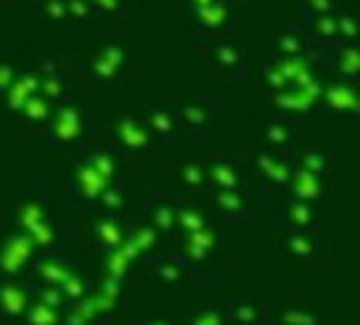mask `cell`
Returning <instances> with one entry per match:
<instances>
[{
	"label": "cell",
	"mask_w": 360,
	"mask_h": 325,
	"mask_svg": "<svg viewBox=\"0 0 360 325\" xmlns=\"http://www.w3.org/2000/svg\"><path fill=\"white\" fill-rule=\"evenodd\" d=\"M34 241L24 230H11L0 238V278L13 281L34 262Z\"/></svg>",
	"instance_id": "obj_1"
},
{
	"label": "cell",
	"mask_w": 360,
	"mask_h": 325,
	"mask_svg": "<svg viewBox=\"0 0 360 325\" xmlns=\"http://www.w3.org/2000/svg\"><path fill=\"white\" fill-rule=\"evenodd\" d=\"M32 304V291L22 286V283L13 281H3L0 283V314L6 320H24V314Z\"/></svg>",
	"instance_id": "obj_2"
},
{
	"label": "cell",
	"mask_w": 360,
	"mask_h": 325,
	"mask_svg": "<svg viewBox=\"0 0 360 325\" xmlns=\"http://www.w3.org/2000/svg\"><path fill=\"white\" fill-rule=\"evenodd\" d=\"M109 185H112V180L103 178L93 164L79 167L77 172H75V178H72V191L77 193L79 199H88V201H98L101 193L106 191Z\"/></svg>",
	"instance_id": "obj_3"
},
{
	"label": "cell",
	"mask_w": 360,
	"mask_h": 325,
	"mask_svg": "<svg viewBox=\"0 0 360 325\" xmlns=\"http://www.w3.org/2000/svg\"><path fill=\"white\" fill-rule=\"evenodd\" d=\"M270 312H273V310H270L265 302L244 299V302H236L228 310V320L233 325H268Z\"/></svg>",
	"instance_id": "obj_4"
},
{
	"label": "cell",
	"mask_w": 360,
	"mask_h": 325,
	"mask_svg": "<svg viewBox=\"0 0 360 325\" xmlns=\"http://www.w3.org/2000/svg\"><path fill=\"white\" fill-rule=\"evenodd\" d=\"M141 254H143V251L135 246L130 238H124L117 248H109L106 262H103V267H106V272H109V278H120V281H122V275L130 270V265H133Z\"/></svg>",
	"instance_id": "obj_5"
},
{
	"label": "cell",
	"mask_w": 360,
	"mask_h": 325,
	"mask_svg": "<svg viewBox=\"0 0 360 325\" xmlns=\"http://www.w3.org/2000/svg\"><path fill=\"white\" fill-rule=\"evenodd\" d=\"M283 227L289 230H297V233H307L315 227V212L310 201H300V199H292V201L283 206L281 212Z\"/></svg>",
	"instance_id": "obj_6"
},
{
	"label": "cell",
	"mask_w": 360,
	"mask_h": 325,
	"mask_svg": "<svg viewBox=\"0 0 360 325\" xmlns=\"http://www.w3.org/2000/svg\"><path fill=\"white\" fill-rule=\"evenodd\" d=\"M292 161L281 157H262L259 159V180L270 188H286L292 180Z\"/></svg>",
	"instance_id": "obj_7"
},
{
	"label": "cell",
	"mask_w": 360,
	"mask_h": 325,
	"mask_svg": "<svg viewBox=\"0 0 360 325\" xmlns=\"http://www.w3.org/2000/svg\"><path fill=\"white\" fill-rule=\"evenodd\" d=\"M124 238L127 233H124V225L117 220V214H106L93 225V241L103 248H117Z\"/></svg>",
	"instance_id": "obj_8"
},
{
	"label": "cell",
	"mask_w": 360,
	"mask_h": 325,
	"mask_svg": "<svg viewBox=\"0 0 360 325\" xmlns=\"http://www.w3.org/2000/svg\"><path fill=\"white\" fill-rule=\"evenodd\" d=\"M289 188H292L294 199H300V201H315V199L321 196V175L297 167L292 172Z\"/></svg>",
	"instance_id": "obj_9"
},
{
	"label": "cell",
	"mask_w": 360,
	"mask_h": 325,
	"mask_svg": "<svg viewBox=\"0 0 360 325\" xmlns=\"http://www.w3.org/2000/svg\"><path fill=\"white\" fill-rule=\"evenodd\" d=\"M241 172L233 167V161H225V159H217L212 161V167L207 172V183H212L214 191H233V188H241Z\"/></svg>",
	"instance_id": "obj_10"
},
{
	"label": "cell",
	"mask_w": 360,
	"mask_h": 325,
	"mask_svg": "<svg viewBox=\"0 0 360 325\" xmlns=\"http://www.w3.org/2000/svg\"><path fill=\"white\" fill-rule=\"evenodd\" d=\"M51 214H48V206L45 201H37V199H27V201L19 204L16 209V230H24L30 233L32 227H37L40 223H45Z\"/></svg>",
	"instance_id": "obj_11"
},
{
	"label": "cell",
	"mask_w": 360,
	"mask_h": 325,
	"mask_svg": "<svg viewBox=\"0 0 360 325\" xmlns=\"http://www.w3.org/2000/svg\"><path fill=\"white\" fill-rule=\"evenodd\" d=\"M32 265H34L37 278L43 283H53V286H61V283L75 272L64 259H53V257H45V259H40V262H32Z\"/></svg>",
	"instance_id": "obj_12"
},
{
	"label": "cell",
	"mask_w": 360,
	"mask_h": 325,
	"mask_svg": "<svg viewBox=\"0 0 360 325\" xmlns=\"http://www.w3.org/2000/svg\"><path fill=\"white\" fill-rule=\"evenodd\" d=\"M214 209L223 214V217H244L247 214V199L241 196L238 188L233 191H214Z\"/></svg>",
	"instance_id": "obj_13"
},
{
	"label": "cell",
	"mask_w": 360,
	"mask_h": 325,
	"mask_svg": "<svg viewBox=\"0 0 360 325\" xmlns=\"http://www.w3.org/2000/svg\"><path fill=\"white\" fill-rule=\"evenodd\" d=\"M270 317L278 325H318V314L300 304H286L278 312H270Z\"/></svg>",
	"instance_id": "obj_14"
},
{
	"label": "cell",
	"mask_w": 360,
	"mask_h": 325,
	"mask_svg": "<svg viewBox=\"0 0 360 325\" xmlns=\"http://www.w3.org/2000/svg\"><path fill=\"white\" fill-rule=\"evenodd\" d=\"M286 248H289L292 257L302 259V262H315V259H318V244H315V238H310L307 233L289 230V236H286Z\"/></svg>",
	"instance_id": "obj_15"
},
{
	"label": "cell",
	"mask_w": 360,
	"mask_h": 325,
	"mask_svg": "<svg viewBox=\"0 0 360 325\" xmlns=\"http://www.w3.org/2000/svg\"><path fill=\"white\" fill-rule=\"evenodd\" d=\"M148 225L157 230L159 236H165L178 225V209L172 206V201H157V206L148 214Z\"/></svg>",
	"instance_id": "obj_16"
},
{
	"label": "cell",
	"mask_w": 360,
	"mask_h": 325,
	"mask_svg": "<svg viewBox=\"0 0 360 325\" xmlns=\"http://www.w3.org/2000/svg\"><path fill=\"white\" fill-rule=\"evenodd\" d=\"M24 323L27 325H61L64 323V312L61 310H53V307H48V304L37 302L32 299L30 304V310L24 314Z\"/></svg>",
	"instance_id": "obj_17"
},
{
	"label": "cell",
	"mask_w": 360,
	"mask_h": 325,
	"mask_svg": "<svg viewBox=\"0 0 360 325\" xmlns=\"http://www.w3.org/2000/svg\"><path fill=\"white\" fill-rule=\"evenodd\" d=\"M188 275V262L180 257H167L157 262V278L162 283H183Z\"/></svg>",
	"instance_id": "obj_18"
},
{
	"label": "cell",
	"mask_w": 360,
	"mask_h": 325,
	"mask_svg": "<svg viewBox=\"0 0 360 325\" xmlns=\"http://www.w3.org/2000/svg\"><path fill=\"white\" fill-rule=\"evenodd\" d=\"M32 299H37V302L48 304V307H53V310H67V293L61 291V286H53V283H43V286H37L32 291Z\"/></svg>",
	"instance_id": "obj_19"
},
{
	"label": "cell",
	"mask_w": 360,
	"mask_h": 325,
	"mask_svg": "<svg viewBox=\"0 0 360 325\" xmlns=\"http://www.w3.org/2000/svg\"><path fill=\"white\" fill-rule=\"evenodd\" d=\"M30 238L34 241V246L45 248V251H51V248L56 246L58 233H56V225H53V217H48L45 223H40L37 227H32V230H30Z\"/></svg>",
	"instance_id": "obj_20"
},
{
	"label": "cell",
	"mask_w": 360,
	"mask_h": 325,
	"mask_svg": "<svg viewBox=\"0 0 360 325\" xmlns=\"http://www.w3.org/2000/svg\"><path fill=\"white\" fill-rule=\"evenodd\" d=\"M188 241L196 244L199 248H204L207 254H212V251L220 248V233H217L214 227H210V225H204V227H199V230L188 233Z\"/></svg>",
	"instance_id": "obj_21"
},
{
	"label": "cell",
	"mask_w": 360,
	"mask_h": 325,
	"mask_svg": "<svg viewBox=\"0 0 360 325\" xmlns=\"http://www.w3.org/2000/svg\"><path fill=\"white\" fill-rule=\"evenodd\" d=\"M180 183L186 185V188H202L204 183H207V172L202 169V164H196V161H186L183 167H180Z\"/></svg>",
	"instance_id": "obj_22"
},
{
	"label": "cell",
	"mask_w": 360,
	"mask_h": 325,
	"mask_svg": "<svg viewBox=\"0 0 360 325\" xmlns=\"http://www.w3.org/2000/svg\"><path fill=\"white\" fill-rule=\"evenodd\" d=\"M127 238L133 241L135 246L141 248V251H148V248L157 246V238L159 233L151 227V225H141V227H133V230H127Z\"/></svg>",
	"instance_id": "obj_23"
},
{
	"label": "cell",
	"mask_w": 360,
	"mask_h": 325,
	"mask_svg": "<svg viewBox=\"0 0 360 325\" xmlns=\"http://www.w3.org/2000/svg\"><path fill=\"white\" fill-rule=\"evenodd\" d=\"M178 225L186 230V233H193V230H199V227H204L207 223V217H204L199 209H191V206H180L178 209Z\"/></svg>",
	"instance_id": "obj_24"
},
{
	"label": "cell",
	"mask_w": 360,
	"mask_h": 325,
	"mask_svg": "<svg viewBox=\"0 0 360 325\" xmlns=\"http://www.w3.org/2000/svg\"><path fill=\"white\" fill-rule=\"evenodd\" d=\"M188 325H231V320H228V312H223V310L207 307V310L193 314L191 320H188Z\"/></svg>",
	"instance_id": "obj_25"
},
{
	"label": "cell",
	"mask_w": 360,
	"mask_h": 325,
	"mask_svg": "<svg viewBox=\"0 0 360 325\" xmlns=\"http://www.w3.org/2000/svg\"><path fill=\"white\" fill-rule=\"evenodd\" d=\"M98 204H101L103 209H106V214H120L124 209V196L117 188H106V191L101 193V199H98Z\"/></svg>",
	"instance_id": "obj_26"
},
{
	"label": "cell",
	"mask_w": 360,
	"mask_h": 325,
	"mask_svg": "<svg viewBox=\"0 0 360 325\" xmlns=\"http://www.w3.org/2000/svg\"><path fill=\"white\" fill-rule=\"evenodd\" d=\"M90 164L98 169L103 178L114 180V175H117V164H114L112 154H96V159H90Z\"/></svg>",
	"instance_id": "obj_27"
},
{
	"label": "cell",
	"mask_w": 360,
	"mask_h": 325,
	"mask_svg": "<svg viewBox=\"0 0 360 325\" xmlns=\"http://www.w3.org/2000/svg\"><path fill=\"white\" fill-rule=\"evenodd\" d=\"M297 167L307 169V172H315V175H323V157H321V154H315V151H310V154H302Z\"/></svg>",
	"instance_id": "obj_28"
},
{
	"label": "cell",
	"mask_w": 360,
	"mask_h": 325,
	"mask_svg": "<svg viewBox=\"0 0 360 325\" xmlns=\"http://www.w3.org/2000/svg\"><path fill=\"white\" fill-rule=\"evenodd\" d=\"M286 130L283 127H270V140L276 143V146H283V143H289V138H286Z\"/></svg>",
	"instance_id": "obj_29"
},
{
	"label": "cell",
	"mask_w": 360,
	"mask_h": 325,
	"mask_svg": "<svg viewBox=\"0 0 360 325\" xmlns=\"http://www.w3.org/2000/svg\"><path fill=\"white\" fill-rule=\"evenodd\" d=\"M141 325H175V323H165V320H143Z\"/></svg>",
	"instance_id": "obj_30"
}]
</instances>
